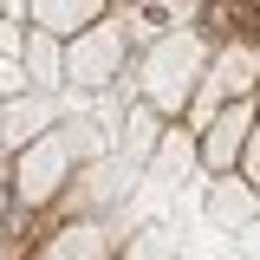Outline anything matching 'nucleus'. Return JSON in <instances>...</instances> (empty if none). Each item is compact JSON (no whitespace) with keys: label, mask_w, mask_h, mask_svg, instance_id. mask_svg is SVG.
<instances>
[{"label":"nucleus","mask_w":260,"mask_h":260,"mask_svg":"<svg viewBox=\"0 0 260 260\" xmlns=\"http://www.w3.org/2000/svg\"><path fill=\"white\" fill-rule=\"evenodd\" d=\"M162 117L156 111H150V104H143V98H137V104H124V124H117V156L124 162H137V169H143V162L156 156V143H162Z\"/></svg>","instance_id":"0eeeda50"},{"label":"nucleus","mask_w":260,"mask_h":260,"mask_svg":"<svg viewBox=\"0 0 260 260\" xmlns=\"http://www.w3.org/2000/svg\"><path fill=\"white\" fill-rule=\"evenodd\" d=\"M59 124H65V98H46V91L7 98V104H0V150L20 156V150L39 143V137H52Z\"/></svg>","instance_id":"20e7f679"},{"label":"nucleus","mask_w":260,"mask_h":260,"mask_svg":"<svg viewBox=\"0 0 260 260\" xmlns=\"http://www.w3.org/2000/svg\"><path fill=\"white\" fill-rule=\"evenodd\" d=\"M208 39L195 26L169 32V39H156V46H143L137 52V98L156 111L162 124H182V111L195 104V91H202V72H208Z\"/></svg>","instance_id":"f257e3e1"},{"label":"nucleus","mask_w":260,"mask_h":260,"mask_svg":"<svg viewBox=\"0 0 260 260\" xmlns=\"http://www.w3.org/2000/svg\"><path fill=\"white\" fill-rule=\"evenodd\" d=\"M26 26L32 32H52V39H78L85 26H98L111 13V0H26Z\"/></svg>","instance_id":"423d86ee"},{"label":"nucleus","mask_w":260,"mask_h":260,"mask_svg":"<svg viewBox=\"0 0 260 260\" xmlns=\"http://www.w3.org/2000/svg\"><path fill=\"white\" fill-rule=\"evenodd\" d=\"M26 78H32V91H46V98H59L65 91V39H52V32H32L26 26Z\"/></svg>","instance_id":"6e6552de"},{"label":"nucleus","mask_w":260,"mask_h":260,"mask_svg":"<svg viewBox=\"0 0 260 260\" xmlns=\"http://www.w3.org/2000/svg\"><path fill=\"white\" fill-rule=\"evenodd\" d=\"M241 182L260 189V117H254V137H247V156H241Z\"/></svg>","instance_id":"9d476101"},{"label":"nucleus","mask_w":260,"mask_h":260,"mask_svg":"<svg viewBox=\"0 0 260 260\" xmlns=\"http://www.w3.org/2000/svg\"><path fill=\"white\" fill-rule=\"evenodd\" d=\"M202 215H208L215 234H234V241H241V234L260 221V189L241 182V169H234V176H202Z\"/></svg>","instance_id":"39448f33"},{"label":"nucleus","mask_w":260,"mask_h":260,"mask_svg":"<svg viewBox=\"0 0 260 260\" xmlns=\"http://www.w3.org/2000/svg\"><path fill=\"white\" fill-rule=\"evenodd\" d=\"M130 72H137V52H130V32L117 26V13H104L98 26L65 39V91L72 98H104V91H117Z\"/></svg>","instance_id":"f03ea898"},{"label":"nucleus","mask_w":260,"mask_h":260,"mask_svg":"<svg viewBox=\"0 0 260 260\" xmlns=\"http://www.w3.org/2000/svg\"><path fill=\"white\" fill-rule=\"evenodd\" d=\"M0 13H13V0H0Z\"/></svg>","instance_id":"9b49d317"},{"label":"nucleus","mask_w":260,"mask_h":260,"mask_svg":"<svg viewBox=\"0 0 260 260\" xmlns=\"http://www.w3.org/2000/svg\"><path fill=\"white\" fill-rule=\"evenodd\" d=\"M72 176H78V150H72V137H65V124H59L52 137H39L32 150L13 156V208H20V215H46L65 195Z\"/></svg>","instance_id":"7ed1b4c3"},{"label":"nucleus","mask_w":260,"mask_h":260,"mask_svg":"<svg viewBox=\"0 0 260 260\" xmlns=\"http://www.w3.org/2000/svg\"><path fill=\"white\" fill-rule=\"evenodd\" d=\"M0 59H26V26H20V13H0Z\"/></svg>","instance_id":"1a4fd4ad"}]
</instances>
